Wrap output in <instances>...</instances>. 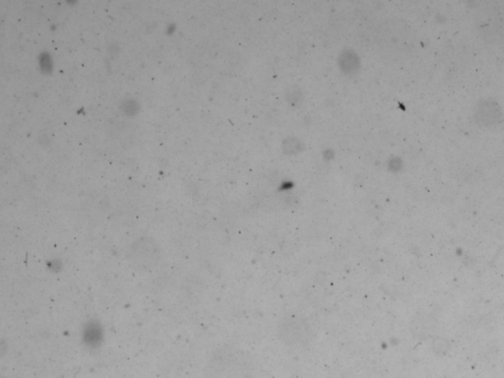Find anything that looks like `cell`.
<instances>
[{"label":"cell","mask_w":504,"mask_h":378,"mask_svg":"<svg viewBox=\"0 0 504 378\" xmlns=\"http://www.w3.org/2000/svg\"><path fill=\"white\" fill-rule=\"evenodd\" d=\"M433 347L434 353L438 354V356H446L448 353L449 349H451V344L446 338L436 339Z\"/></svg>","instance_id":"obj_1"}]
</instances>
